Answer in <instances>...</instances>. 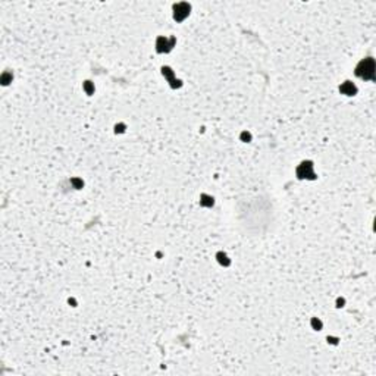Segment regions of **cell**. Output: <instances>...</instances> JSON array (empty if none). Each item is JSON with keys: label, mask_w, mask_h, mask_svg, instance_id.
Here are the masks:
<instances>
[{"label": "cell", "mask_w": 376, "mask_h": 376, "mask_svg": "<svg viewBox=\"0 0 376 376\" xmlns=\"http://www.w3.org/2000/svg\"><path fill=\"white\" fill-rule=\"evenodd\" d=\"M356 75L363 79H372L375 77V62L372 58H367L358 63L356 68Z\"/></svg>", "instance_id": "cell-1"}, {"label": "cell", "mask_w": 376, "mask_h": 376, "mask_svg": "<svg viewBox=\"0 0 376 376\" xmlns=\"http://www.w3.org/2000/svg\"><path fill=\"white\" fill-rule=\"evenodd\" d=\"M297 175H298V178L313 179L314 174H313V165H312V162H304V163L300 165L298 169H297Z\"/></svg>", "instance_id": "cell-2"}, {"label": "cell", "mask_w": 376, "mask_h": 376, "mask_svg": "<svg viewBox=\"0 0 376 376\" xmlns=\"http://www.w3.org/2000/svg\"><path fill=\"white\" fill-rule=\"evenodd\" d=\"M175 44V38H165V37H159L157 38V43H156V48H157V52L159 53H163V52H169L170 48L174 47Z\"/></svg>", "instance_id": "cell-3"}, {"label": "cell", "mask_w": 376, "mask_h": 376, "mask_svg": "<svg viewBox=\"0 0 376 376\" xmlns=\"http://www.w3.org/2000/svg\"><path fill=\"white\" fill-rule=\"evenodd\" d=\"M174 10H175V13H174L175 19L182 21V19H185L188 16V13H190V5H187V3H179V5H175Z\"/></svg>", "instance_id": "cell-4"}, {"label": "cell", "mask_w": 376, "mask_h": 376, "mask_svg": "<svg viewBox=\"0 0 376 376\" xmlns=\"http://www.w3.org/2000/svg\"><path fill=\"white\" fill-rule=\"evenodd\" d=\"M339 91L343 93V94H345V96H354L357 93V88H356V85L353 84V82H350V81H345L339 87Z\"/></svg>", "instance_id": "cell-5"}, {"label": "cell", "mask_w": 376, "mask_h": 376, "mask_svg": "<svg viewBox=\"0 0 376 376\" xmlns=\"http://www.w3.org/2000/svg\"><path fill=\"white\" fill-rule=\"evenodd\" d=\"M200 204H201V206H213V198L206 196V194H203L201 200H200Z\"/></svg>", "instance_id": "cell-6"}, {"label": "cell", "mask_w": 376, "mask_h": 376, "mask_svg": "<svg viewBox=\"0 0 376 376\" xmlns=\"http://www.w3.org/2000/svg\"><path fill=\"white\" fill-rule=\"evenodd\" d=\"M217 260H219V263H222L223 266H229V259L226 257V254H223V253H217Z\"/></svg>", "instance_id": "cell-7"}, {"label": "cell", "mask_w": 376, "mask_h": 376, "mask_svg": "<svg viewBox=\"0 0 376 376\" xmlns=\"http://www.w3.org/2000/svg\"><path fill=\"white\" fill-rule=\"evenodd\" d=\"M162 72H163L165 77H168L169 81H172V78H174V72H172L169 68H163V69H162Z\"/></svg>", "instance_id": "cell-8"}, {"label": "cell", "mask_w": 376, "mask_h": 376, "mask_svg": "<svg viewBox=\"0 0 376 376\" xmlns=\"http://www.w3.org/2000/svg\"><path fill=\"white\" fill-rule=\"evenodd\" d=\"M84 90L87 91V94H91V93L94 91V87L91 85V82L90 81H85L84 82Z\"/></svg>", "instance_id": "cell-9"}, {"label": "cell", "mask_w": 376, "mask_h": 376, "mask_svg": "<svg viewBox=\"0 0 376 376\" xmlns=\"http://www.w3.org/2000/svg\"><path fill=\"white\" fill-rule=\"evenodd\" d=\"M312 326H313L316 331H319V329L322 328V322L318 320V319H312Z\"/></svg>", "instance_id": "cell-10"}, {"label": "cell", "mask_w": 376, "mask_h": 376, "mask_svg": "<svg viewBox=\"0 0 376 376\" xmlns=\"http://www.w3.org/2000/svg\"><path fill=\"white\" fill-rule=\"evenodd\" d=\"M241 138H242L244 141H250V134H247V132H242Z\"/></svg>", "instance_id": "cell-11"}]
</instances>
